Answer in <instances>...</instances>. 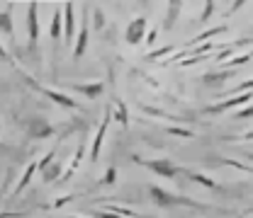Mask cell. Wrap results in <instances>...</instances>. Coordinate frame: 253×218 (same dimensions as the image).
Returning a JSON list of instances; mask_svg holds the SVG:
<instances>
[{
  "mask_svg": "<svg viewBox=\"0 0 253 218\" xmlns=\"http://www.w3.org/2000/svg\"><path fill=\"white\" fill-rule=\"evenodd\" d=\"M134 162L144 165L146 170H151L154 175H158V177H166V180H173L178 172H183V167H178V165H175V162H170L168 157H154V160H144V157L134 156Z\"/></svg>",
  "mask_w": 253,
  "mask_h": 218,
  "instance_id": "2",
  "label": "cell"
},
{
  "mask_svg": "<svg viewBox=\"0 0 253 218\" xmlns=\"http://www.w3.org/2000/svg\"><path fill=\"white\" fill-rule=\"evenodd\" d=\"M214 7H217L214 0H207V2H205V7H202V12H200V22H202V25L210 22V17L214 15Z\"/></svg>",
  "mask_w": 253,
  "mask_h": 218,
  "instance_id": "24",
  "label": "cell"
},
{
  "mask_svg": "<svg viewBox=\"0 0 253 218\" xmlns=\"http://www.w3.org/2000/svg\"><path fill=\"white\" fill-rule=\"evenodd\" d=\"M34 172H37V162H30L27 167H25V172H22V177H20V182H17V187H15V196H20L25 189L30 187L32 177H34Z\"/></svg>",
  "mask_w": 253,
  "mask_h": 218,
  "instance_id": "16",
  "label": "cell"
},
{
  "mask_svg": "<svg viewBox=\"0 0 253 218\" xmlns=\"http://www.w3.org/2000/svg\"><path fill=\"white\" fill-rule=\"evenodd\" d=\"M115 180H117V170H115V167H107V172H105L102 182H105V185H112Z\"/></svg>",
  "mask_w": 253,
  "mask_h": 218,
  "instance_id": "31",
  "label": "cell"
},
{
  "mask_svg": "<svg viewBox=\"0 0 253 218\" xmlns=\"http://www.w3.org/2000/svg\"><path fill=\"white\" fill-rule=\"evenodd\" d=\"M149 196H151V201L161 206V209H170V206H192V209H205L202 204H197V201H192V199H185V196H178V194H170V191H166L163 187H158V185H149Z\"/></svg>",
  "mask_w": 253,
  "mask_h": 218,
  "instance_id": "1",
  "label": "cell"
},
{
  "mask_svg": "<svg viewBox=\"0 0 253 218\" xmlns=\"http://www.w3.org/2000/svg\"><path fill=\"white\" fill-rule=\"evenodd\" d=\"M73 30H76V10L71 2L63 5V41L71 44L73 41Z\"/></svg>",
  "mask_w": 253,
  "mask_h": 218,
  "instance_id": "9",
  "label": "cell"
},
{
  "mask_svg": "<svg viewBox=\"0 0 253 218\" xmlns=\"http://www.w3.org/2000/svg\"><path fill=\"white\" fill-rule=\"evenodd\" d=\"M71 218H83V216H71Z\"/></svg>",
  "mask_w": 253,
  "mask_h": 218,
  "instance_id": "39",
  "label": "cell"
},
{
  "mask_svg": "<svg viewBox=\"0 0 253 218\" xmlns=\"http://www.w3.org/2000/svg\"><path fill=\"white\" fill-rule=\"evenodd\" d=\"M231 75H234V70H219V73H207V75H202V80H205V85H221V83H226Z\"/></svg>",
  "mask_w": 253,
  "mask_h": 218,
  "instance_id": "17",
  "label": "cell"
},
{
  "mask_svg": "<svg viewBox=\"0 0 253 218\" xmlns=\"http://www.w3.org/2000/svg\"><path fill=\"white\" fill-rule=\"evenodd\" d=\"M73 90L78 94H83V97H88V99H97L105 93V83H100V80H95V83H76Z\"/></svg>",
  "mask_w": 253,
  "mask_h": 218,
  "instance_id": "10",
  "label": "cell"
},
{
  "mask_svg": "<svg viewBox=\"0 0 253 218\" xmlns=\"http://www.w3.org/2000/svg\"><path fill=\"white\" fill-rule=\"evenodd\" d=\"M251 117H253V104L244 107V109H239V112L234 114V119H251Z\"/></svg>",
  "mask_w": 253,
  "mask_h": 218,
  "instance_id": "29",
  "label": "cell"
},
{
  "mask_svg": "<svg viewBox=\"0 0 253 218\" xmlns=\"http://www.w3.org/2000/svg\"><path fill=\"white\" fill-rule=\"evenodd\" d=\"M241 138H244V141H253V131H249V133H244Z\"/></svg>",
  "mask_w": 253,
  "mask_h": 218,
  "instance_id": "35",
  "label": "cell"
},
{
  "mask_svg": "<svg viewBox=\"0 0 253 218\" xmlns=\"http://www.w3.org/2000/svg\"><path fill=\"white\" fill-rule=\"evenodd\" d=\"M251 90H253V78H251V80H244L241 85H236V88H234V93H239V94L251 93Z\"/></svg>",
  "mask_w": 253,
  "mask_h": 218,
  "instance_id": "30",
  "label": "cell"
},
{
  "mask_svg": "<svg viewBox=\"0 0 253 218\" xmlns=\"http://www.w3.org/2000/svg\"><path fill=\"white\" fill-rule=\"evenodd\" d=\"M115 107H117V109L112 112V119H115V122H120L122 126H126V122H129V112H126L125 102H122V99H117V102H115Z\"/></svg>",
  "mask_w": 253,
  "mask_h": 218,
  "instance_id": "22",
  "label": "cell"
},
{
  "mask_svg": "<svg viewBox=\"0 0 253 218\" xmlns=\"http://www.w3.org/2000/svg\"><path fill=\"white\" fill-rule=\"evenodd\" d=\"M85 157V136L81 138V143H78V151H76V156H73V160H71V165H68V170L63 172L61 177H59V182H66V180H71V175L78 170V165H81V160Z\"/></svg>",
  "mask_w": 253,
  "mask_h": 218,
  "instance_id": "12",
  "label": "cell"
},
{
  "mask_svg": "<svg viewBox=\"0 0 253 218\" xmlns=\"http://www.w3.org/2000/svg\"><path fill=\"white\" fill-rule=\"evenodd\" d=\"M0 59H2V61H7V51H5L2 46H0Z\"/></svg>",
  "mask_w": 253,
  "mask_h": 218,
  "instance_id": "36",
  "label": "cell"
},
{
  "mask_svg": "<svg viewBox=\"0 0 253 218\" xmlns=\"http://www.w3.org/2000/svg\"><path fill=\"white\" fill-rule=\"evenodd\" d=\"M253 99V93H244V94H236L231 99H224V102H217V104H210L205 112L207 114H221V112H229V109H236L241 104H249Z\"/></svg>",
  "mask_w": 253,
  "mask_h": 218,
  "instance_id": "6",
  "label": "cell"
},
{
  "mask_svg": "<svg viewBox=\"0 0 253 218\" xmlns=\"http://www.w3.org/2000/svg\"><path fill=\"white\" fill-rule=\"evenodd\" d=\"M27 39H30V49L37 51V44H39V5H27Z\"/></svg>",
  "mask_w": 253,
  "mask_h": 218,
  "instance_id": "7",
  "label": "cell"
},
{
  "mask_svg": "<svg viewBox=\"0 0 253 218\" xmlns=\"http://www.w3.org/2000/svg\"><path fill=\"white\" fill-rule=\"evenodd\" d=\"M112 122V107L107 104L105 107V114H102V122L97 126V133H95V141H93V148H90V160L97 162V157H100V151H102V141H105V133H107V126Z\"/></svg>",
  "mask_w": 253,
  "mask_h": 218,
  "instance_id": "4",
  "label": "cell"
},
{
  "mask_svg": "<svg viewBox=\"0 0 253 218\" xmlns=\"http://www.w3.org/2000/svg\"><path fill=\"white\" fill-rule=\"evenodd\" d=\"M183 175L188 177L190 182H195V185H200V187H207V189H219V185L212 180V177H207V175H202V172H195V170H183Z\"/></svg>",
  "mask_w": 253,
  "mask_h": 218,
  "instance_id": "15",
  "label": "cell"
},
{
  "mask_svg": "<svg viewBox=\"0 0 253 218\" xmlns=\"http://www.w3.org/2000/svg\"><path fill=\"white\" fill-rule=\"evenodd\" d=\"M180 10H183V2H180V0H170V2L166 5V17H163V30L166 31H170L175 27V20H178Z\"/></svg>",
  "mask_w": 253,
  "mask_h": 218,
  "instance_id": "11",
  "label": "cell"
},
{
  "mask_svg": "<svg viewBox=\"0 0 253 218\" xmlns=\"http://www.w3.org/2000/svg\"><path fill=\"white\" fill-rule=\"evenodd\" d=\"M49 31H51V39H61V34H63V7L61 10H54V17H51V27H49Z\"/></svg>",
  "mask_w": 253,
  "mask_h": 218,
  "instance_id": "18",
  "label": "cell"
},
{
  "mask_svg": "<svg viewBox=\"0 0 253 218\" xmlns=\"http://www.w3.org/2000/svg\"><path fill=\"white\" fill-rule=\"evenodd\" d=\"M27 136H32V138H49V136H54V126L49 124L44 117H32L27 122Z\"/></svg>",
  "mask_w": 253,
  "mask_h": 218,
  "instance_id": "8",
  "label": "cell"
},
{
  "mask_svg": "<svg viewBox=\"0 0 253 218\" xmlns=\"http://www.w3.org/2000/svg\"><path fill=\"white\" fill-rule=\"evenodd\" d=\"M141 112H146V114H156V117H161V119H170V122H185V117L168 114V112H163V109H158V107H149V104H141Z\"/></svg>",
  "mask_w": 253,
  "mask_h": 218,
  "instance_id": "20",
  "label": "cell"
},
{
  "mask_svg": "<svg viewBox=\"0 0 253 218\" xmlns=\"http://www.w3.org/2000/svg\"><path fill=\"white\" fill-rule=\"evenodd\" d=\"M246 59H249V61H253V51H249V54H246Z\"/></svg>",
  "mask_w": 253,
  "mask_h": 218,
  "instance_id": "37",
  "label": "cell"
},
{
  "mask_svg": "<svg viewBox=\"0 0 253 218\" xmlns=\"http://www.w3.org/2000/svg\"><path fill=\"white\" fill-rule=\"evenodd\" d=\"M85 49H88V22H83V25H81V31H78V39H76V46H73V61L83 59Z\"/></svg>",
  "mask_w": 253,
  "mask_h": 218,
  "instance_id": "14",
  "label": "cell"
},
{
  "mask_svg": "<svg viewBox=\"0 0 253 218\" xmlns=\"http://www.w3.org/2000/svg\"><path fill=\"white\" fill-rule=\"evenodd\" d=\"M107 211H112V214H117V216H122V218H134L136 216L131 209H125V206H110Z\"/></svg>",
  "mask_w": 253,
  "mask_h": 218,
  "instance_id": "28",
  "label": "cell"
},
{
  "mask_svg": "<svg viewBox=\"0 0 253 218\" xmlns=\"http://www.w3.org/2000/svg\"><path fill=\"white\" fill-rule=\"evenodd\" d=\"M22 78H25V83L30 85L32 90H37L39 94H44V97H49L51 102H56L59 107H63V109H78V102L73 99V97H66L63 93H59V90H51V88H44V85H39V83H34L27 73H22Z\"/></svg>",
  "mask_w": 253,
  "mask_h": 218,
  "instance_id": "3",
  "label": "cell"
},
{
  "mask_svg": "<svg viewBox=\"0 0 253 218\" xmlns=\"http://www.w3.org/2000/svg\"><path fill=\"white\" fill-rule=\"evenodd\" d=\"M244 156H246V157H249V160L253 162V153H244Z\"/></svg>",
  "mask_w": 253,
  "mask_h": 218,
  "instance_id": "38",
  "label": "cell"
},
{
  "mask_svg": "<svg viewBox=\"0 0 253 218\" xmlns=\"http://www.w3.org/2000/svg\"><path fill=\"white\" fill-rule=\"evenodd\" d=\"M146 31H149L146 17H134V20L129 22L126 31H125V41L126 44H131V46H136V44H141V41L146 39Z\"/></svg>",
  "mask_w": 253,
  "mask_h": 218,
  "instance_id": "5",
  "label": "cell"
},
{
  "mask_svg": "<svg viewBox=\"0 0 253 218\" xmlns=\"http://www.w3.org/2000/svg\"><path fill=\"white\" fill-rule=\"evenodd\" d=\"M239 7H244V0H236V2H234V5L229 7V12H226V15H231V12H236Z\"/></svg>",
  "mask_w": 253,
  "mask_h": 218,
  "instance_id": "34",
  "label": "cell"
},
{
  "mask_svg": "<svg viewBox=\"0 0 253 218\" xmlns=\"http://www.w3.org/2000/svg\"><path fill=\"white\" fill-rule=\"evenodd\" d=\"M0 31L5 36H12L15 34V27H12V17H10V5L0 12Z\"/></svg>",
  "mask_w": 253,
  "mask_h": 218,
  "instance_id": "19",
  "label": "cell"
},
{
  "mask_svg": "<svg viewBox=\"0 0 253 218\" xmlns=\"http://www.w3.org/2000/svg\"><path fill=\"white\" fill-rule=\"evenodd\" d=\"M93 218H122V216H117V214H112V211H102V209H95V211H93Z\"/></svg>",
  "mask_w": 253,
  "mask_h": 218,
  "instance_id": "32",
  "label": "cell"
},
{
  "mask_svg": "<svg viewBox=\"0 0 253 218\" xmlns=\"http://www.w3.org/2000/svg\"><path fill=\"white\" fill-rule=\"evenodd\" d=\"M168 54H173V46H161V49H156V51H149L144 59H146V61H156V59L168 56Z\"/></svg>",
  "mask_w": 253,
  "mask_h": 218,
  "instance_id": "25",
  "label": "cell"
},
{
  "mask_svg": "<svg viewBox=\"0 0 253 218\" xmlns=\"http://www.w3.org/2000/svg\"><path fill=\"white\" fill-rule=\"evenodd\" d=\"M239 218H244V216H239Z\"/></svg>",
  "mask_w": 253,
  "mask_h": 218,
  "instance_id": "40",
  "label": "cell"
},
{
  "mask_svg": "<svg viewBox=\"0 0 253 218\" xmlns=\"http://www.w3.org/2000/svg\"><path fill=\"white\" fill-rule=\"evenodd\" d=\"M168 133L170 136H178V138H192L195 136L190 128H183V126H168Z\"/></svg>",
  "mask_w": 253,
  "mask_h": 218,
  "instance_id": "26",
  "label": "cell"
},
{
  "mask_svg": "<svg viewBox=\"0 0 253 218\" xmlns=\"http://www.w3.org/2000/svg\"><path fill=\"white\" fill-rule=\"evenodd\" d=\"M156 36H158V30L151 27V31H146V39H144V41H146L149 46H154V44H156Z\"/></svg>",
  "mask_w": 253,
  "mask_h": 218,
  "instance_id": "33",
  "label": "cell"
},
{
  "mask_svg": "<svg viewBox=\"0 0 253 218\" xmlns=\"http://www.w3.org/2000/svg\"><path fill=\"white\" fill-rule=\"evenodd\" d=\"M224 31H226V25H217V27H212V30L197 34L195 39H190L188 44H185V51H190V49L197 46V44H207V39H212V36H217V34H224Z\"/></svg>",
  "mask_w": 253,
  "mask_h": 218,
  "instance_id": "13",
  "label": "cell"
},
{
  "mask_svg": "<svg viewBox=\"0 0 253 218\" xmlns=\"http://www.w3.org/2000/svg\"><path fill=\"white\" fill-rule=\"evenodd\" d=\"M56 151H49V153H46V156L42 157V160H39V162H37V172H44V170H46V167H49V165H51V162H54V160H56Z\"/></svg>",
  "mask_w": 253,
  "mask_h": 218,
  "instance_id": "27",
  "label": "cell"
},
{
  "mask_svg": "<svg viewBox=\"0 0 253 218\" xmlns=\"http://www.w3.org/2000/svg\"><path fill=\"white\" fill-rule=\"evenodd\" d=\"M59 175H63L61 172V162H59V160H54V165H49V167L42 172L44 182H56V180H59Z\"/></svg>",
  "mask_w": 253,
  "mask_h": 218,
  "instance_id": "21",
  "label": "cell"
},
{
  "mask_svg": "<svg viewBox=\"0 0 253 218\" xmlns=\"http://www.w3.org/2000/svg\"><path fill=\"white\" fill-rule=\"evenodd\" d=\"M93 17H95L93 30L100 31L102 27H105V12H102V7H100V5H93Z\"/></svg>",
  "mask_w": 253,
  "mask_h": 218,
  "instance_id": "23",
  "label": "cell"
}]
</instances>
